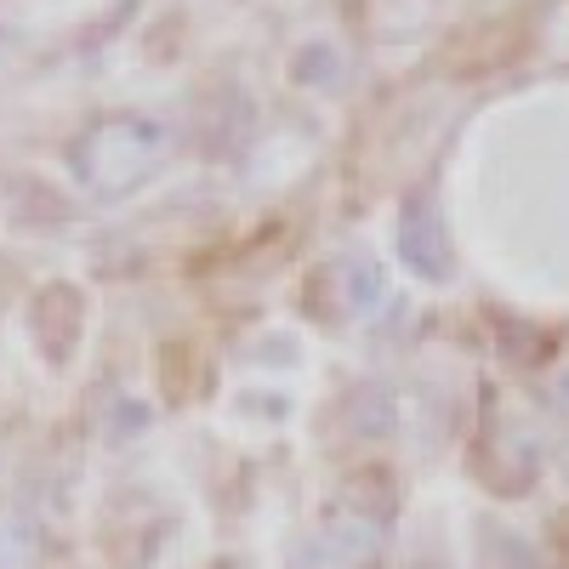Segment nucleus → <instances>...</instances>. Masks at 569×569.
<instances>
[{"instance_id": "f257e3e1", "label": "nucleus", "mask_w": 569, "mask_h": 569, "mask_svg": "<svg viewBox=\"0 0 569 569\" xmlns=\"http://www.w3.org/2000/svg\"><path fill=\"white\" fill-rule=\"evenodd\" d=\"M160 160H166V131L137 114H103L69 142V166L86 194L98 200H120L131 188H142L160 171Z\"/></svg>"}, {"instance_id": "f03ea898", "label": "nucleus", "mask_w": 569, "mask_h": 569, "mask_svg": "<svg viewBox=\"0 0 569 569\" xmlns=\"http://www.w3.org/2000/svg\"><path fill=\"white\" fill-rule=\"evenodd\" d=\"M399 251H405V262H410L421 279H445V273H450L445 228H439V211L427 206V200H410V206H405V222H399Z\"/></svg>"}, {"instance_id": "7ed1b4c3", "label": "nucleus", "mask_w": 569, "mask_h": 569, "mask_svg": "<svg viewBox=\"0 0 569 569\" xmlns=\"http://www.w3.org/2000/svg\"><path fill=\"white\" fill-rule=\"evenodd\" d=\"M74 330H80V297L69 291V284L40 291V302H34V337L46 342V353H52V359H69Z\"/></svg>"}, {"instance_id": "20e7f679", "label": "nucleus", "mask_w": 569, "mask_h": 569, "mask_svg": "<svg viewBox=\"0 0 569 569\" xmlns=\"http://www.w3.org/2000/svg\"><path fill=\"white\" fill-rule=\"evenodd\" d=\"M563 399H569V382H563Z\"/></svg>"}, {"instance_id": "39448f33", "label": "nucleus", "mask_w": 569, "mask_h": 569, "mask_svg": "<svg viewBox=\"0 0 569 569\" xmlns=\"http://www.w3.org/2000/svg\"><path fill=\"white\" fill-rule=\"evenodd\" d=\"M563 552H569V541H563Z\"/></svg>"}]
</instances>
